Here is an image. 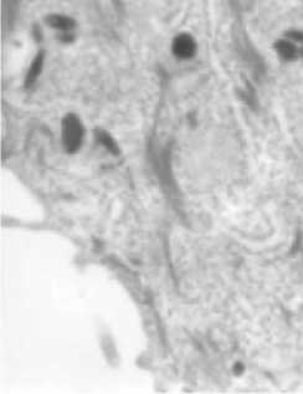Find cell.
Segmentation results:
<instances>
[{
  "instance_id": "6da1fadb",
  "label": "cell",
  "mask_w": 303,
  "mask_h": 394,
  "mask_svg": "<svg viewBox=\"0 0 303 394\" xmlns=\"http://www.w3.org/2000/svg\"><path fill=\"white\" fill-rule=\"evenodd\" d=\"M83 129L75 114H67L62 121L63 146L68 152H76L82 143Z\"/></svg>"
},
{
  "instance_id": "7a4b0ae2",
  "label": "cell",
  "mask_w": 303,
  "mask_h": 394,
  "mask_svg": "<svg viewBox=\"0 0 303 394\" xmlns=\"http://www.w3.org/2000/svg\"><path fill=\"white\" fill-rule=\"evenodd\" d=\"M173 54L175 55L178 58L182 60H188L192 58L195 55L197 51V42L195 39L189 34H179L178 36H175V39L173 40Z\"/></svg>"
},
{
  "instance_id": "3957f363",
  "label": "cell",
  "mask_w": 303,
  "mask_h": 394,
  "mask_svg": "<svg viewBox=\"0 0 303 394\" xmlns=\"http://www.w3.org/2000/svg\"><path fill=\"white\" fill-rule=\"evenodd\" d=\"M300 47L297 44L292 42L291 40L282 37L275 42V51L277 52L279 57L286 62H292L300 58Z\"/></svg>"
},
{
  "instance_id": "277c9868",
  "label": "cell",
  "mask_w": 303,
  "mask_h": 394,
  "mask_svg": "<svg viewBox=\"0 0 303 394\" xmlns=\"http://www.w3.org/2000/svg\"><path fill=\"white\" fill-rule=\"evenodd\" d=\"M47 22H49L52 27L63 30V31H67V30H70L71 27L73 26L72 20L67 16H62V15H52V16H49Z\"/></svg>"
},
{
  "instance_id": "5b68a950",
  "label": "cell",
  "mask_w": 303,
  "mask_h": 394,
  "mask_svg": "<svg viewBox=\"0 0 303 394\" xmlns=\"http://www.w3.org/2000/svg\"><path fill=\"white\" fill-rule=\"evenodd\" d=\"M42 54H40L39 56L35 57L34 62H32L31 67H30L29 73H27V78H26V85H31L35 80H36L37 75L41 71V66H42Z\"/></svg>"
},
{
  "instance_id": "8992f818",
  "label": "cell",
  "mask_w": 303,
  "mask_h": 394,
  "mask_svg": "<svg viewBox=\"0 0 303 394\" xmlns=\"http://www.w3.org/2000/svg\"><path fill=\"white\" fill-rule=\"evenodd\" d=\"M96 136H97V139L101 142L102 144H103L104 147H106L108 151H111L112 153H117L118 152V148H117V144L116 142L113 141V138H112L111 136H109L107 132L104 131H97L96 132Z\"/></svg>"
},
{
  "instance_id": "52a82bcc",
  "label": "cell",
  "mask_w": 303,
  "mask_h": 394,
  "mask_svg": "<svg viewBox=\"0 0 303 394\" xmlns=\"http://www.w3.org/2000/svg\"><path fill=\"white\" fill-rule=\"evenodd\" d=\"M300 58H302L303 60V45L301 47H300Z\"/></svg>"
}]
</instances>
